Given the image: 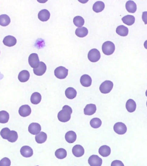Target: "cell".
I'll list each match as a JSON object with an SVG mask.
<instances>
[{
	"label": "cell",
	"mask_w": 147,
	"mask_h": 166,
	"mask_svg": "<svg viewBox=\"0 0 147 166\" xmlns=\"http://www.w3.org/2000/svg\"><path fill=\"white\" fill-rule=\"evenodd\" d=\"M88 30L85 27H82L78 28L76 30L75 34L78 37L80 38H83L85 37L88 35Z\"/></svg>",
	"instance_id": "cell-26"
},
{
	"label": "cell",
	"mask_w": 147,
	"mask_h": 166,
	"mask_svg": "<svg viewBox=\"0 0 147 166\" xmlns=\"http://www.w3.org/2000/svg\"><path fill=\"white\" fill-rule=\"evenodd\" d=\"M105 5L103 2L98 1L94 4L93 10L96 13H99L103 11L104 9Z\"/></svg>",
	"instance_id": "cell-25"
},
{
	"label": "cell",
	"mask_w": 147,
	"mask_h": 166,
	"mask_svg": "<svg viewBox=\"0 0 147 166\" xmlns=\"http://www.w3.org/2000/svg\"><path fill=\"white\" fill-rule=\"evenodd\" d=\"M116 33L121 36H126L128 33V28L123 25L119 26L116 29Z\"/></svg>",
	"instance_id": "cell-23"
},
{
	"label": "cell",
	"mask_w": 147,
	"mask_h": 166,
	"mask_svg": "<svg viewBox=\"0 0 147 166\" xmlns=\"http://www.w3.org/2000/svg\"><path fill=\"white\" fill-rule=\"evenodd\" d=\"M96 106L94 104H88L86 106L84 109V112L85 115L91 116L93 115L96 112Z\"/></svg>",
	"instance_id": "cell-17"
},
{
	"label": "cell",
	"mask_w": 147,
	"mask_h": 166,
	"mask_svg": "<svg viewBox=\"0 0 147 166\" xmlns=\"http://www.w3.org/2000/svg\"><path fill=\"white\" fill-rule=\"evenodd\" d=\"M4 45L8 47H13L16 45L17 40L15 37L11 36H7L3 40Z\"/></svg>",
	"instance_id": "cell-13"
},
{
	"label": "cell",
	"mask_w": 147,
	"mask_h": 166,
	"mask_svg": "<svg viewBox=\"0 0 147 166\" xmlns=\"http://www.w3.org/2000/svg\"><path fill=\"white\" fill-rule=\"evenodd\" d=\"M55 155L57 158L59 159H63L67 157L66 150L63 148H59L55 151Z\"/></svg>",
	"instance_id": "cell-32"
},
{
	"label": "cell",
	"mask_w": 147,
	"mask_h": 166,
	"mask_svg": "<svg viewBox=\"0 0 147 166\" xmlns=\"http://www.w3.org/2000/svg\"><path fill=\"white\" fill-rule=\"evenodd\" d=\"M36 142L39 144H43L46 142L47 139V135L43 132H40L36 136Z\"/></svg>",
	"instance_id": "cell-28"
},
{
	"label": "cell",
	"mask_w": 147,
	"mask_h": 166,
	"mask_svg": "<svg viewBox=\"0 0 147 166\" xmlns=\"http://www.w3.org/2000/svg\"><path fill=\"white\" fill-rule=\"evenodd\" d=\"M90 124L91 126L93 128L97 129L101 126L102 122L99 118H94L91 120Z\"/></svg>",
	"instance_id": "cell-34"
},
{
	"label": "cell",
	"mask_w": 147,
	"mask_h": 166,
	"mask_svg": "<svg viewBox=\"0 0 147 166\" xmlns=\"http://www.w3.org/2000/svg\"><path fill=\"white\" fill-rule=\"evenodd\" d=\"M114 130L116 133L119 135H123L127 131V127L126 125L122 122L115 123L114 126Z\"/></svg>",
	"instance_id": "cell-7"
},
{
	"label": "cell",
	"mask_w": 147,
	"mask_h": 166,
	"mask_svg": "<svg viewBox=\"0 0 147 166\" xmlns=\"http://www.w3.org/2000/svg\"><path fill=\"white\" fill-rule=\"evenodd\" d=\"M99 154L103 157H107L109 156L111 153V148L107 145H103L99 149Z\"/></svg>",
	"instance_id": "cell-21"
},
{
	"label": "cell",
	"mask_w": 147,
	"mask_h": 166,
	"mask_svg": "<svg viewBox=\"0 0 147 166\" xmlns=\"http://www.w3.org/2000/svg\"><path fill=\"white\" fill-rule=\"evenodd\" d=\"M3 77H4V76H3V74L0 73V80L3 79Z\"/></svg>",
	"instance_id": "cell-39"
},
{
	"label": "cell",
	"mask_w": 147,
	"mask_h": 166,
	"mask_svg": "<svg viewBox=\"0 0 147 166\" xmlns=\"http://www.w3.org/2000/svg\"><path fill=\"white\" fill-rule=\"evenodd\" d=\"M66 96L70 99H73L77 96V92L72 87L68 88L65 91Z\"/></svg>",
	"instance_id": "cell-24"
},
{
	"label": "cell",
	"mask_w": 147,
	"mask_h": 166,
	"mask_svg": "<svg viewBox=\"0 0 147 166\" xmlns=\"http://www.w3.org/2000/svg\"><path fill=\"white\" fill-rule=\"evenodd\" d=\"M29 72L26 70L21 71L18 75V79L20 82H25L28 81L29 79Z\"/></svg>",
	"instance_id": "cell-19"
},
{
	"label": "cell",
	"mask_w": 147,
	"mask_h": 166,
	"mask_svg": "<svg viewBox=\"0 0 147 166\" xmlns=\"http://www.w3.org/2000/svg\"><path fill=\"white\" fill-rule=\"evenodd\" d=\"M11 130L8 128H5L1 130L0 134L3 139L5 140H8L9 135H10Z\"/></svg>",
	"instance_id": "cell-36"
},
{
	"label": "cell",
	"mask_w": 147,
	"mask_h": 166,
	"mask_svg": "<svg viewBox=\"0 0 147 166\" xmlns=\"http://www.w3.org/2000/svg\"><path fill=\"white\" fill-rule=\"evenodd\" d=\"M11 22L10 17L6 14L0 16V25L2 26H8Z\"/></svg>",
	"instance_id": "cell-30"
},
{
	"label": "cell",
	"mask_w": 147,
	"mask_h": 166,
	"mask_svg": "<svg viewBox=\"0 0 147 166\" xmlns=\"http://www.w3.org/2000/svg\"><path fill=\"white\" fill-rule=\"evenodd\" d=\"M32 110L30 107L28 105H23L19 108V115L22 117H26L29 116L31 113Z\"/></svg>",
	"instance_id": "cell-11"
},
{
	"label": "cell",
	"mask_w": 147,
	"mask_h": 166,
	"mask_svg": "<svg viewBox=\"0 0 147 166\" xmlns=\"http://www.w3.org/2000/svg\"></svg>",
	"instance_id": "cell-40"
},
{
	"label": "cell",
	"mask_w": 147,
	"mask_h": 166,
	"mask_svg": "<svg viewBox=\"0 0 147 166\" xmlns=\"http://www.w3.org/2000/svg\"><path fill=\"white\" fill-rule=\"evenodd\" d=\"M20 153L25 157H30L33 154L32 148L29 146H24L20 149Z\"/></svg>",
	"instance_id": "cell-12"
},
{
	"label": "cell",
	"mask_w": 147,
	"mask_h": 166,
	"mask_svg": "<svg viewBox=\"0 0 147 166\" xmlns=\"http://www.w3.org/2000/svg\"><path fill=\"white\" fill-rule=\"evenodd\" d=\"M30 100L31 103L34 105H38L42 100V96L39 93H33L31 96Z\"/></svg>",
	"instance_id": "cell-27"
},
{
	"label": "cell",
	"mask_w": 147,
	"mask_h": 166,
	"mask_svg": "<svg viewBox=\"0 0 147 166\" xmlns=\"http://www.w3.org/2000/svg\"><path fill=\"white\" fill-rule=\"evenodd\" d=\"M29 132L31 134H38L41 130V126L39 124L36 123H32L29 125L28 127Z\"/></svg>",
	"instance_id": "cell-10"
},
{
	"label": "cell",
	"mask_w": 147,
	"mask_h": 166,
	"mask_svg": "<svg viewBox=\"0 0 147 166\" xmlns=\"http://www.w3.org/2000/svg\"><path fill=\"white\" fill-rule=\"evenodd\" d=\"M123 23L128 26H131L135 22V18L132 15H128L124 16L122 18Z\"/></svg>",
	"instance_id": "cell-29"
},
{
	"label": "cell",
	"mask_w": 147,
	"mask_h": 166,
	"mask_svg": "<svg viewBox=\"0 0 147 166\" xmlns=\"http://www.w3.org/2000/svg\"><path fill=\"white\" fill-rule=\"evenodd\" d=\"M29 63L31 67L36 68L39 64L40 61L39 56L37 54L32 53L29 57Z\"/></svg>",
	"instance_id": "cell-6"
},
{
	"label": "cell",
	"mask_w": 147,
	"mask_h": 166,
	"mask_svg": "<svg viewBox=\"0 0 147 166\" xmlns=\"http://www.w3.org/2000/svg\"><path fill=\"white\" fill-rule=\"evenodd\" d=\"M88 60L91 62L95 63L98 61L101 58V54L99 50L95 48L90 50L88 54Z\"/></svg>",
	"instance_id": "cell-5"
},
{
	"label": "cell",
	"mask_w": 147,
	"mask_h": 166,
	"mask_svg": "<svg viewBox=\"0 0 147 166\" xmlns=\"http://www.w3.org/2000/svg\"><path fill=\"white\" fill-rule=\"evenodd\" d=\"M126 110L130 113L134 112L136 110V104L133 100L128 99L126 103Z\"/></svg>",
	"instance_id": "cell-20"
},
{
	"label": "cell",
	"mask_w": 147,
	"mask_h": 166,
	"mask_svg": "<svg viewBox=\"0 0 147 166\" xmlns=\"http://www.w3.org/2000/svg\"><path fill=\"white\" fill-rule=\"evenodd\" d=\"M9 114L7 111H0V123H7L9 121Z\"/></svg>",
	"instance_id": "cell-31"
},
{
	"label": "cell",
	"mask_w": 147,
	"mask_h": 166,
	"mask_svg": "<svg viewBox=\"0 0 147 166\" xmlns=\"http://www.w3.org/2000/svg\"><path fill=\"white\" fill-rule=\"evenodd\" d=\"M102 50L105 55H111L115 52V44L111 41H107L103 44Z\"/></svg>",
	"instance_id": "cell-2"
},
{
	"label": "cell",
	"mask_w": 147,
	"mask_h": 166,
	"mask_svg": "<svg viewBox=\"0 0 147 166\" xmlns=\"http://www.w3.org/2000/svg\"><path fill=\"white\" fill-rule=\"evenodd\" d=\"M88 162L91 166H101L102 160L97 155H92L88 159Z\"/></svg>",
	"instance_id": "cell-8"
},
{
	"label": "cell",
	"mask_w": 147,
	"mask_h": 166,
	"mask_svg": "<svg viewBox=\"0 0 147 166\" xmlns=\"http://www.w3.org/2000/svg\"><path fill=\"white\" fill-rule=\"evenodd\" d=\"M18 137V134H17V132L15 131H11L10 135H9V137L7 140L9 142L13 143L17 141Z\"/></svg>",
	"instance_id": "cell-35"
},
{
	"label": "cell",
	"mask_w": 147,
	"mask_h": 166,
	"mask_svg": "<svg viewBox=\"0 0 147 166\" xmlns=\"http://www.w3.org/2000/svg\"><path fill=\"white\" fill-rule=\"evenodd\" d=\"M80 83L84 87H89L91 86L92 83V79L89 75L85 74L81 77Z\"/></svg>",
	"instance_id": "cell-14"
},
{
	"label": "cell",
	"mask_w": 147,
	"mask_h": 166,
	"mask_svg": "<svg viewBox=\"0 0 147 166\" xmlns=\"http://www.w3.org/2000/svg\"><path fill=\"white\" fill-rule=\"evenodd\" d=\"M111 166H124V165L121 161L115 160L112 162Z\"/></svg>",
	"instance_id": "cell-38"
},
{
	"label": "cell",
	"mask_w": 147,
	"mask_h": 166,
	"mask_svg": "<svg viewBox=\"0 0 147 166\" xmlns=\"http://www.w3.org/2000/svg\"><path fill=\"white\" fill-rule=\"evenodd\" d=\"M11 161L8 157H4L0 161V166H10Z\"/></svg>",
	"instance_id": "cell-37"
},
{
	"label": "cell",
	"mask_w": 147,
	"mask_h": 166,
	"mask_svg": "<svg viewBox=\"0 0 147 166\" xmlns=\"http://www.w3.org/2000/svg\"><path fill=\"white\" fill-rule=\"evenodd\" d=\"M47 67L46 64L43 62H40L39 64L36 68L33 69L34 73L38 76H42L46 73Z\"/></svg>",
	"instance_id": "cell-9"
},
{
	"label": "cell",
	"mask_w": 147,
	"mask_h": 166,
	"mask_svg": "<svg viewBox=\"0 0 147 166\" xmlns=\"http://www.w3.org/2000/svg\"><path fill=\"white\" fill-rule=\"evenodd\" d=\"M50 17V13L48 10L43 9L39 11L38 14V18L41 21H47Z\"/></svg>",
	"instance_id": "cell-16"
},
{
	"label": "cell",
	"mask_w": 147,
	"mask_h": 166,
	"mask_svg": "<svg viewBox=\"0 0 147 166\" xmlns=\"http://www.w3.org/2000/svg\"><path fill=\"white\" fill-rule=\"evenodd\" d=\"M113 86L114 84L112 82L106 80L99 87L100 91L103 94L109 93L113 89Z\"/></svg>",
	"instance_id": "cell-3"
},
{
	"label": "cell",
	"mask_w": 147,
	"mask_h": 166,
	"mask_svg": "<svg viewBox=\"0 0 147 166\" xmlns=\"http://www.w3.org/2000/svg\"><path fill=\"white\" fill-rule=\"evenodd\" d=\"M73 111L71 108L68 105H64L62 110L60 111L57 115L58 120L61 122L65 123L69 121L71 118V114Z\"/></svg>",
	"instance_id": "cell-1"
},
{
	"label": "cell",
	"mask_w": 147,
	"mask_h": 166,
	"mask_svg": "<svg viewBox=\"0 0 147 166\" xmlns=\"http://www.w3.org/2000/svg\"><path fill=\"white\" fill-rule=\"evenodd\" d=\"M77 134L73 131H70L67 132L65 136V138L67 142L69 143H73L74 142L77 140Z\"/></svg>",
	"instance_id": "cell-18"
},
{
	"label": "cell",
	"mask_w": 147,
	"mask_h": 166,
	"mask_svg": "<svg viewBox=\"0 0 147 166\" xmlns=\"http://www.w3.org/2000/svg\"><path fill=\"white\" fill-rule=\"evenodd\" d=\"M73 21L75 25L78 27H82L85 23L84 19L82 16H75Z\"/></svg>",
	"instance_id": "cell-33"
},
{
	"label": "cell",
	"mask_w": 147,
	"mask_h": 166,
	"mask_svg": "<svg viewBox=\"0 0 147 166\" xmlns=\"http://www.w3.org/2000/svg\"><path fill=\"white\" fill-rule=\"evenodd\" d=\"M72 152L73 154L76 157H81L85 153V150L83 146L79 145H77L74 146L73 148Z\"/></svg>",
	"instance_id": "cell-15"
},
{
	"label": "cell",
	"mask_w": 147,
	"mask_h": 166,
	"mask_svg": "<svg viewBox=\"0 0 147 166\" xmlns=\"http://www.w3.org/2000/svg\"><path fill=\"white\" fill-rule=\"evenodd\" d=\"M126 10L130 13H134L137 10V5L134 2L132 1H128L126 4Z\"/></svg>",
	"instance_id": "cell-22"
},
{
	"label": "cell",
	"mask_w": 147,
	"mask_h": 166,
	"mask_svg": "<svg viewBox=\"0 0 147 166\" xmlns=\"http://www.w3.org/2000/svg\"><path fill=\"white\" fill-rule=\"evenodd\" d=\"M68 74V70L62 66L58 67L54 71V75L59 79H64Z\"/></svg>",
	"instance_id": "cell-4"
}]
</instances>
